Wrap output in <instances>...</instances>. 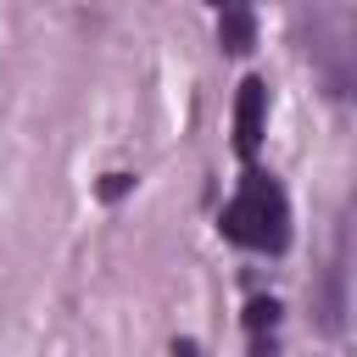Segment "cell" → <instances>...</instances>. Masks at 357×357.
Returning a JSON list of instances; mask_svg holds the SVG:
<instances>
[{
	"mask_svg": "<svg viewBox=\"0 0 357 357\" xmlns=\"http://www.w3.org/2000/svg\"><path fill=\"white\" fill-rule=\"evenodd\" d=\"M218 229H223L234 245H245V251H268V257H279V251L290 245V206H284V190H279L268 173L251 167V173L240 178L234 201L223 206Z\"/></svg>",
	"mask_w": 357,
	"mask_h": 357,
	"instance_id": "cell-1",
	"label": "cell"
},
{
	"mask_svg": "<svg viewBox=\"0 0 357 357\" xmlns=\"http://www.w3.org/2000/svg\"><path fill=\"white\" fill-rule=\"evenodd\" d=\"M262 128H268V84H262V78H245L240 95H234V151H240L245 162L257 156Z\"/></svg>",
	"mask_w": 357,
	"mask_h": 357,
	"instance_id": "cell-2",
	"label": "cell"
},
{
	"mask_svg": "<svg viewBox=\"0 0 357 357\" xmlns=\"http://www.w3.org/2000/svg\"><path fill=\"white\" fill-rule=\"evenodd\" d=\"M218 45H223V56H245L257 45V11H251V0H218Z\"/></svg>",
	"mask_w": 357,
	"mask_h": 357,
	"instance_id": "cell-3",
	"label": "cell"
},
{
	"mask_svg": "<svg viewBox=\"0 0 357 357\" xmlns=\"http://www.w3.org/2000/svg\"><path fill=\"white\" fill-rule=\"evenodd\" d=\"M340 312H346V240H340V251H335V262H329V273H324V301H318L324 335L340 329Z\"/></svg>",
	"mask_w": 357,
	"mask_h": 357,
	"instance_id": "cell-4",
	"label": "cell"
},
{
	"mask_svg": "<svg viewBox=\"0 0 357 357\" xmlns=\"http://www.w3.org/2000/svg\"><path fill=\"white\" fill-rule=\"evenodd\" d=\"M245 324H251V329H273V324H279V301H273V296H257V301L245 307Z\"/></svg>",
	"mask_w": 357,
	"mask_h": 357,
	"instance_id": "cell-5",
	"label": "cell"
},
{
	"mask_svg": "<svg viewBox=\"0 0 357 357\" xmlns=\"http://www.w3.org/2000/svg\"><path fill=\"white\" fill-rule=\"evenodd\" d=\"M128 190H134V173H106L100 178V201H123Z\"/></svg>",
	"mask_w": 357,
	"mask_h": 357,
	"instance_id": "cell-6",
	"label": "cell"
},
{
	"mask_svg": "<svg viewBox=\"0 0 357 357\" xmlns=\"http://www.w3.org/2000/svg\"><path fill=\"white\" fill-rule=\"evenodd\" d=\"M167 357H206V351H201L195 340H173V346H167Z\"/></svg>",
	"mask_w": 357,
	"mask_h": 357,
	"instance_id": "cell-7",
	"label": "cell"
}]
</instances>
